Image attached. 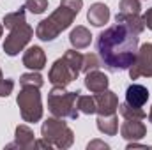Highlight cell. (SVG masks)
<instances>
[{
	"mask_svg": "<svg viewBox=\"0 0 152 150\" xmlns=\"http://www.w3.org/2000/svg\"><path fill=\"white\" fill-rule=\"evenodd\" d=\"M97 129L106 134V136H115L118 133V117L117 115H99L97 117Z\"/></svg>",
	"mask_w": 152,
	"mask_h": 150,
	"instance_id": "17",
	"label": "cell"
},
{
	"mask_svg": "<svg viewBox=\"0 0 152 150\" xmlns=\"http://www.w3.org/2000/svg\"><path fill=\"white\" fill-rule=\"evenodd\" d=\"M41 136L44 141H48L51 147L60 150L71 149L75 143V133L73 129L64 122V118L51 117L42 122L41 125Z\"/></svg>",
	"mask_w": 152,
	"mask_h": 150,
	"instance_id": "5",
	"label": "cell"
},
{
	"mask_svg": "<svg viewBox=\"0 0 152 150\" xmlns=\"http://www.w3.org/2000/svg\"><path fill=\"white\" fill-rule=\"evenodd\" d=\"M78 16V12L73 11L71 7L60 4L51 14L50 18L39 21V25L36 27V36L37 39L44 41V42H51L58 37L66 28L71 27V23L75 21V18Z\"/></svg>",
	"mask_w": 152,
	"mask_h": 150,
	"instance_id": "3",
	"label": "cell"
},
{
	"mask_svg": "<svg viewBox=\"0 0 152 150\" xmlns=\"http://www.w3.org/2000/svg\"><path fill=\"white\" fill-rule=\"evenodd\" d=\"M115 21L117 23H122L126 27H129L133 32H136L138 36L145 30V23H143V18H140V14H122L118 12L115 16Z\"/></svg>",
	"mask_w": 152,
	"mask_h": 150,
	"instance_id": "18",
	"label": "cell"
},
{
	"mask_svg": "<svg viewBox=\"0 0 152 150\" xmlns=\"http://www.w3.org/2000/svg\"><path fill=\"white\" fill-rule=\"evenodd\" d=\"M118 113L124 117V120H126V118H129V120H143V118L147 117V113L143 111L142 108L131 106V104H127V103L118 104Z\"/></svg>",
	"mask_w": 152,
	"mask_h": 150,
	"instance_id": "20",
	"label": "cell"
},
{
	"mask_svg": "<svg viewBox=\"0 0 152 150\" xmlns=\"http://www.w3.org/2000/svg\"><path fill=\"white\" fill-rule=\"evenodd\" d=\"M12 88H14V79L4 78L0 81V97H9L12 94Z\"/></svg>",
	"mask_w": 152,
	"mask_h": 150,
	"instance_id": "26",
	"label": "cell"
},
{
	"mask_svg": "<svg viewBox=\"0 0 152 150\" xmlns=\"http://www.w3.org/2000/svg\"><path fill=\"white\" fill-rule=\"evenodd\" d=\"M2 79H4V74H2V69H0V81H2Z\"/></svg>",
	"mask_w": 152,
	"mask_h": 150,
	"instance_id": "31",
	"label": "cell"
},
{
	"mask_svg": "<svg viewBox=\"0 0 152 150\" xmlns=\"http://www.w3.org/2000/svg\"><path fill=\"white\" fill-rule=\"evenodd\" d=\"M149 88L143 87V85H138V83H133L127 87L126 90V103L131 104V106H136V108H143L145 103L149 101Z\"/></svg>",
	"mask_w": 152,
	"mask_h": 150,
	"instance_id": "13",
	"label": "cell"
},
{
	"mask_svg": "<svg viewBox=\"0 0 152 150\" xmlns=\"http://www.w3.org/2000/svg\"><path fill=\"white\" fill-rule=\"evenodd\" d=\"M81 62H83V55L80 51H76L75 48L67 50L62 58H57L53 62L48 73V81L55 87H67L80 76Z\"/></svg>",
	"mask_w": 152,
	"mask_h": 150,
	"instance_id": "2",
	"label": "cell"
},
{
	"mask_svg": "<svg viewBox=\"0 0 152 150\" xmlns=\"http://www.w3.org/2000/svg\"><path fill=\"white\" fill-rule=\"evenodd\" d=\"M87 149H88V150H92V149H110V145H108V143H104V141L96 140V141H90V143L87 145Z\"/></svg>",
	"mask_w": 152,
	"mask_h": 150,
	"instance_id": "27",
	"label": "cell"
},
{
	"mask_svg": "<svg viewBox=\"0 0 152 150\" xmlns=\"http://www.w3.org/2000/svg\"><path fill=\"white\" fill-rule=\"evenodd\" d=\"M25 9H28L32 14H42L48 9V0H27Z\"/></svg>",
	"mask_w": 152,
	"mask_h": 150,
	"instance_id": "25",
	"label": "cell"
},
{
	"mask_svg": "<svg viewBox=\"0 0 152 150\" xmlns=\"http://www.w3.org/2000/svg\"><path fill=\"white\" fill-rule=\"evenodd\" d=\"M23 66L30 71H41L46 67V53L41 46H30L23 53Z\"/></svg>",
	"mask_w": 152,
	"mask_h": 150,
	"instance_id": "12",
	"label": "cell"
},
{
	"mask_svg": "<svg viewBox=\"0 0 152 150\" xmlns=\"http://www.w3.org/2000/svg\"><path fill=\"white\" fill-rule=\"evenodd\" d=\"M81 92H67L66 87H55L50 90L48 94V110L53 117L58 118H69V120H76L78 118V97Z\"/></svg>",
	"mask_w": 152,
	"mask_h": 150,
	"instance_id": "4",
	"label": "cell"
},
{
	"mask_svg": "<svg viewBox=\"0 0 152 150\" xmlns=\"http://www.w3.org/2000/svg\"><path fill=\"white\" fill-rule=\"evenodd\" d=\"M96 101V113L97 115H113L118 110V97L112 90H104L94 95Z\"/></svg>",
	"mask_w": 152,
	"mask_h": 150,
	"instance_id": "9",
	"label": "cell"
},
{
	"mask_svg": "<svg viewBox=\"0 0 152 150\" xmlns=\"http://www.w3.org/2000/svg\"><path fill=\"white\" fill-rule=\"evenodd\" d=\"M16 104L20 108L23 122L36 124L42 118V103H41V94L37 87H32V85L21 87L20 94L16 95Z\"/></svg>",
	"mask_w": 152,
	"mask_h": 150,
	"instance_id": "6",
	"label": "cell"
},
{
	"mask_svg": "<svg viewBox=\"0 0 152 150\" xmlns=\"http://www.w3.org/2000/svg\"><path fill=\"white\" fill-rule=\"evenodd\" d=\"M149 120L152 122V108H151V111H149Z\"/></svg>",
	"mask_w": 152,
	"mask_h": 150,
	"instance_id": "30",
	"label": "cell"
},
{
	"mask_svg": "<svg viewBox=\"0 0 152 150\" xmlns=\"http://www.w3.org/2000/svg\"><path fill=\"white\" fill-rule=\"evenodd\" d=\"M69 42H71V46L75 50H85L92 42V34H90V30L87 27L78 25L76 28L71 30V34H69Z\"/></svg>",
	"mask_w": 152,
	"mask_h": 150,
	"instance_id": "16",
	"label": "cell"
},
{
	"mask_svg": "<svg viewBox=\"0 0 152 150\" xmlns=\"http://www.w3.org/2000/svg\"><path fill=\"white\" fill-rule=\"evenodd\" d=\"M120 134L127 141H138V140L147 136V127H145V124L142 120H129V118H126V122L120 127Z\"/></svg>",
	"mask_w": 152,
	"mask_h": 150,
	"instance_id": "11",
	"label": "cell"
},
{
	"mask_svg": "<svg viewBox=\"0 0 152 150\" xmlns=\"http://www.w3.org/2000/svg\"><path fill=\"white\" fill-rule=\"evenodd\" d=\"M20 85L25 87V85H32V87H37L41 88L44 85V78L39 74V71H32V73H27V74L20 76Z\"/></svg>",
	"mask_w": 152,
	"mask_h": 150,
	"instance_id": "22",
	"label": "cell"
},
{
	"mask_svg": "<svg viewBox=\"0 0 152 150\" xmlns=\"http://www.w3.org/2000/svg\"><path fill=\"white\" fill-rule=\"evenodd\" d=\"M34 37V28L28 23H21L14 28H11L9 36L4 41V51L9 57H16L20 55V51L25 50V46L30 42V39Z\"/></svg>",
	"mask_w": 152,
	"mask_h": 150,
	"instance_id": "7",
	"label": "cell"
},
{
	"mask_svg": "<svg viewBox=\"0 0 152 150\" xmlns=\"http://www.w3.org/2000/svg\"><path fill=\"white\" fill-rule=\"evenodd\" d=\"M2 34H4V23H0V37H2Z\"/></svg>",
	"mask_w": 152,
	"mask_h": 150,
	"instance_id": "29",
	"label": "cell"
},
{
	"mask_svg": "<svg viewBox=\"0 0 152 150\" xmlns=\"http://www.w3.org/2000/svg\"><path fill=\"white\" fill-rule=\"evenodd\" d=\"M76 106H78V111L80 113H85V115H94L96 113V101L90 95H81L80 94Z\"/></svg>",
	"mask_w": 152,
	"mask_h": 150,
	"instance_id": "21",
	"label": "cell"
},
{
	"mask_svg": "<svg viewBox=\"0 0 152 150\" xmlns=\"http://www.w3.org/2000/svg\"><path fill=\"white\" fill-rule=\"evenodd\" d=\"M101 66V62H99V58H97V55H94V53H87V55H83V62H81V73H90V71H94V69H97Z\"/></svg>",
	"mask_w": 152,
	"mask_h": 150,
	"instance_id": "24",
	"label": "cell"
},
{
	"mask_svg": "<svg viewBox=\"0 0 152 150\" xmlns=\"http://www.w3.org/2000/svg\"><path fill=\"white\" fill-rule=\"evenodd\" d=\"M138 34L122 23L108 27L104 32L97 36L96 42L103 66L112 73L126 71L131 67L138 51Z\"/></svg>",
	"mask_w": 152,
	"mask_h": 150,
	"instance_id": "1",
	"label": "cell"
},
{
	"mask_svg": "<svg viewBox=\"0 0 152 150\" xmlns=\"http://www.w3.org/2000/svg\"><path fill=\"white\" fill-rule=\"evenodd\" d=\"M143 23H145V27L152 30V7L151 9H147V12L143 14Z\"/></svg>",
	"mask_w": 152,
	"mask_h": 150,
	"instance_id": "28",
	"label": "cell"
},
{
	"mask_svg": "<svg viewBox=\"0 0 152 150\" xmlns=\"http://www.w3.org/2000/svg\"><path fill=\"white\" fill-rule=\"evenodd\" d=\"M21 23H27V18H25V5L20 7L18 11L7 12V14L4 16V27L9 28V30L14 28V27H18V25H21Z\"/></svg>",
	"mask_w": 152,
	"mask_h": 150,
	"instance_id": "19",
	"label": "cell"
},
{
	"mask_svg": "<svg viewBox=\"0 0 152 150\" xmlns=\"http://www.w3.org/2000/svg\"><path fill=\"white\" fill-rule=\"evenodd\" d=\"M23 149V150H30L36 149V136H34V131L25 125V124H20L16 125V131H14V143L7 145V149Z\"/></svg>",
	"mask_w": 152,
	"mask_h": 150,
	"instance_id": "10",
	"label": "cell"
},
{
	"mask_svg": "<svg viewBox=\"0 0 152 150\" xmlns=\"http://www.w3.org/2000/svg\"><path fill=\"white\" fill-rule=\"evenodd\" d=\"M118 7H120L122 14H140V11H142L140 0H120Z\"/></svg>",
	"mask_w": 152,
	"mask_h": 150,
	"instance_id": "23",
	"label": "cell"
},
{
	"mask_svg": "<svg viewBox=\"0 0 152 150\" xmlns=\"http://www.w3.org/2000/svg\"><path fill=\"white\" fill-rule=\"evenodd\" d=\"M108 85H110V79L108 76L97 69L90 71L85 74V87L92 92V94H99V92H104L108 90Z\"/></svg>",
	"mask_w": 152,
	"mask_h": 150,
	"instance_id": "15",
	"label": "cell"
},
{
	"mask_svg": "<svg viewBox=\"0 0 152 150\" xmlns=\"http://www.w3.org/2000/svg\"><path fill=\"white\" fill-rule=\"evenodd\" d=\"M87 20L90 21V25L94 27H103L108 23L110 20V9L106 4L103 2H96L88 7V12H87Z\"/></svg>",
	"mask_w": 152,
	"mask_h": 150,
	"instance_id": "14",
	"label": "cell"
},
{
	"mask_svg": "<svg viewBox=\"0 0 152 150\" xmlns=\"http://www.w3.org/2000/svg\"><path fill=\"white\" fill-rule=\"evenodd\" d=\"M127 71H129L131 79H138L142 76L152 78V42H145V44L138 46L134 62L131 64V67Z\"/></svg>",
	"mask_w": 152,
	"mask_h": 150,
	"instance_id": "8",
	"label": "cell"
}]
</instances>
